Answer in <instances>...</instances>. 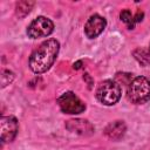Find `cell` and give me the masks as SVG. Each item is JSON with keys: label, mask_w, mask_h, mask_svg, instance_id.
I'll return each mask as SVG.
<instances>
[{"label": "cell", "mask_w": 150, "mask_h": 150, "mask_svg": "<svg viewBox=\"0 0 150 150\" xmlns=\"http://www.w3.org/2000/svg\"><path fill=\"white\" fill-rule=\"evenodd\" d=\"M60 49V43L55 39H49L40 45L29 57V67L36 73L41 74L47 71L54 63Z\"/></svg>", "instance_id": "obj_1"}, {"label": "cell", "mask_w": 150, "mask_h": 150, "mask_svg": "<svg viewBox=\"0 0 150 150\" xmlns=\"http://www.w3.org/2000/svg\"><path fill=\"white\" fill-rule=\"evenodd\" d=\"M128 97L132 103L142 104L150 98V81L144 76L135 77L128 87Z\"/></svg>", "instance_id": "obj_2"}, {"label": "cell", "mask_w": 150, "mask_h": 150, "mask_svg": "<svg viewBox=\"0 0 150 150\" xmlns=\"http://www.w3.org/2000/svg\"><path fill=\"white\" fill-rule=\"evenodd\" d=\"M121 87L114 80H105L101 82L96 90L97 100L105 105H112L117 103L121 98Z\"/></svg>", "instance_id": "obj_3"}, {"label": "cell", "mask_w": 150, "mask_h": 150, "mask_svg": "<svg viewBox=\"0 0 150 150\" xmlns=\"http://www.w3.org/2000/svg\"><path fill=\"white\" fill-rule=\"evenodd\" d=\"M57 103L60 105V109L64 114H70V115L81 114L86 109V104L74 93H71V91L63 93L59 97Z\"/></svg>", "instance_id": "obj_4"}, {"label": "cell", "mask_w": 150, "mask_h": 150, "mask_svg": "<svg viewBox=\"0 0 150 150\" xmlns=\"http://www.w3.org/2000/svg\"><path fill=\"white\" fill-rule=\"evenodd\" d=\"M53 30H54V23L50 19L46 16H38L28 26L27 34L32 39H39V38L48 36L49 34H52Z\"/></svg>", "instance_id": "obj_5"}, {"label": "cell", "mask_w": 150, "mask_h": 150, "mask_svg": "<svg viewBox=\"0 0 150 150\" xmlns=\"http://www.w3.org/2000/svg\"><path fill=\"white\" fill-rule=\"evenodd\" d=\"M19 124L14 116H2L0 120V137L4 143L12 142L18 134Z\"/></svg>", "instance_id": "obj_6"}, {"label": "cell", "mask_w": 150, "mask_h": 150, "mask_svg": "<svg viewBox=\"0 0 150 150\" xmlns=\"http://www.w3.org/2000/svg\"><path fill=\"white\" fill-rule=\"evenodd\" d=\"M105 26H107L105 19L98 14H94L86 22L84 33L89 39H95L96 36H98L104 30Z\"/></svg>", "instance_id": "obj_7"}, {"label": "cell", "mask_w": 150, "mask_h": 150, "mask_svg": "<svg viewBox=\"0 0 150 150\" xmlns=\"http://www.w3.org/2000/svg\"><path fill=\"white\" fill-rule=\"evenodd\" d=\"M67 128L70 131L80 134V135H89L94 131L93 125L88 121H84V120H71L68 122Z\"/></svg>", "instance_id": "obj_8"}, {"label": "cell", "mask_w": 150, "mask_h": 150, "mask_svg": "<svg viewBox=\"0 0 150 150\" xmlns=\"http://www.w3.org/2000/svg\"><path fill=\"white\" fill-rule=\"evenodd\" d=\"M125 124L123 121H115L108 124L104 129V134L111 139H120L125 134Z\"/></svg>", "instance_id": "obj_9"}, {"label": "cell", "mask_w": 150, "mask_h": 150, "mask_svg": "<svg viewBox=\"0 0 150 150\" xmlns=\"http://www.w3.org/2000/svg\"><path fill=\"white\" fill-rule=\"evenodd\" d=\"M120 18H121V20H122L124 23L128 25V27H129L130 29L134 28V25H135L134 16H132V14H131V12H130L129 9H124V11H122L121 14H120Z\"/></svg>", "instance_id": "obj_10"}, {"label": "cell", "mask_w": 150, "mask_h": 150, "mask_svg": "<svg viewBox=\"0 0 150 150\" xmlns=\"http://www.w3.org/2000/svg\"><path fill=\"white\" fill-rule=\"evenodd\" d=\"M33 5H34V2H28V1H22V2H19L18 5H16V14L19 15V16H21V12L23 11V16L26 15V14H28L29 12H30V8L33 7Z\"/></svg>", "instance_id": "obj_11"}, {"label": "cell", "mask_w": 150, "mask_h": 150, "mask_svg": "<svg viewBox=\"0 0 150 150\" xmlns=\"http://www.w3.org/2000/svg\"><path fill=\"white\" fill-rule=\"evenodd\" d=\"M142 18H143V13H142V12H138V13L136 14V16H134V21H135V22H138V21L142 20Z\"/></svg>", "instance_id": "obj_12"}, {"label": "cell", "mask_w": 150, "mask_h": 150, "mask_svg": "<svg viewBox=\"0 0 150 150\" xmlns=\"http://www.w3.org/2000/svg\"><path fill=\"white\" fill-rule=\"evenodd\" d=\"M81 64H82V61H77L74 63V69H80L81 68Z\"/></svg>", "instance_id": "obj_13"}, {"label": "cell", "mask_w": 150, "mask_h": 150, "mask_svg": "<svg viewBox=\"0 0 150 150\" xmlns=\"http://www.w3.org/2000/svg\"><path fill=\"white\" fill-rule=\"evenodd\" d=\"M149 52H150V48H149Z\"/></svg>", "instance_id": "obj_14"}]
</instances>
